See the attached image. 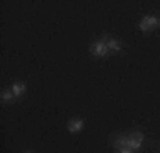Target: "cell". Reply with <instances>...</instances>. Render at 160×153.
Listing matches in <instances>:
<instances>
[{"instance_id": "cell-6", "label": "cell", "mask_w": 160, "mask_h": 153, "mask_svg": "<svg viewBox=\"0 0 160 153\" xmlns=\"http://www.w3.org/2000/svg\"><path fill=\"white\" fill-rule=\"evenodd\" d=\"M14 92H9V90H5V92H2V102H12L14 101Z\"/></svg>"}, {"instance_id": "cell-5", "label": "cell", "mask_w": 160, "mask_h": 153, "mask_svg": "<svg viewBox=\"0 0 160 153\" xmlns=\"http://www.w3.org/2000/svg\"><path fill=\"white\" fill-rule=\"evenodd\" d=\"M109 51H121V43L116 39H108V43H106Z\"/></svg>"}, {"instance_id": "cell-1", "label": "cell", "mask_w": 160, "mask_h": 153, "mask_svg": "<svg viewBox=\"0 0 160 153\" xmlns=\"http://www.w3.org/2000/svg\"><path fill=\"white\" fill-rule=\"evenodd\" d=\"M158 19L153 17V15H145V17L142 19V22H140V29L143 31V32H150L153 27H157L158 26Z\"/></svg>"}, {"instance_id": "cell-7", "label": "cell", "mask_w": 160, "mask_h": 153, "mask_svg": "<svg viewBox=\"0 0 160 153\" xmlns=\"http://www.w3.org/2000/svg\"><path fill=\"white\" fill-rule=\"evenodd\" d=\"M129 138H131V140H135V141H138V143H142L145 136H143V133L136 131V133H131V135H129Z\"/></svg>"}, {"instance_id": "cell-2", "label": "cell", "mask_w": 160, "mask_h": 153, "mask_svg": "<svg viewBox=\"0 0 160 153\" xmlns=\"http://www.w3.org/2000/svg\"><path fill=\"white\" fill-rule=\"evenodd\" d=\"M90 53H92L94 56H109V49H108V46H106L104 41L94 43L90 46Z\"/></svg>"}, {"instance_id": "cell-9", "label": "cell", "mask_w": 160, "mask_h": 153, "mask_svg": "<svg viewBox=\"0 0 160 153\" xmlns=\"http://www.w3.org/2000/svg\"><path fill=\"white\" fill-rule=\"evenodd\" d=\"M24 153H31V151H24Z\"/></svg>"}, {"instance_id": "cell-4", "label": "cell", "mask_w": 160, "mask_h": 153, "mask_svg": "<svg viewBox=\"0 0 160 153\" xmlns=\"http://www.w3.org/2000/svg\"><path fill=\"white\" fill-rule=\"evenodd\" d=\"M12 92H14L16 97H21V95L26 92V85H24V83H21V82H16L12 85Z\"/></svg>"}, {"instance_id": "cell-8", "label": "cell", "mask_w": 160, "mask_h": 153, "mask_svg": "<svg viewBox=\"0 0 160 153\" xmlns=\"http://www.w3.org/2000/svg\"><path fill=\"white\" fill-rule=\"evenodd\" d=\"M118 153H135V151H133V150H129V148H126V146H124V148H119V150H118Z\"/></svg>"}, {"instance_id": "cell-3", "label": "cell", "mask_w": 160, "mask_h": 153, "mask_svg": "<svg viewBox=\"0 0 160 153\" xmlns=\"http://www.w3.org/2000/svg\"><path fill=\"white\" fill-rule=\"evenodd\" d=\"M67 129L70 133H78L83 129V121L82 119H72L70 122L67 124Z\"/></svg>"}]
</instances>
